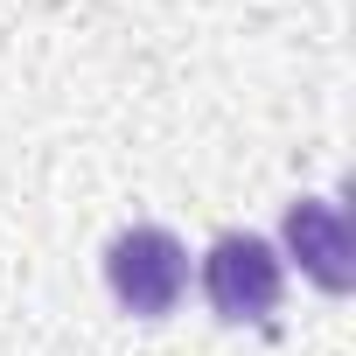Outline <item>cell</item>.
<instances>
[{"mask_svg":"<svg viewBox=\"0 0 356 356\" xmlns=\"http://www.w3.org/2000/svg\"><path fill=\"white\" fill-rule=\"evenodd\" d=\"M105 286H112V300H119L126 314H140V321L175 314V300H182V286H189V252H182V238L161 231V224L119 231V238L105 245Z\"/></svg>","mask_w":356,"mask_h":356,"instance_id":"6da1fadb","label":"cell"},{"mask_svg":"<svg viewBox=\"0 0 356 356\" xmlns=\"http://www.w3.org/2000/svg\"><path fill=\"white\" fill-rule=\"evenodd\" d=\"M280 286H286V266L266 238L252 231H224L210 252H203V293L224 321H273L280 307Z\"/></svg>","mask_w":356,"mask_h":356,"instance_id":"7a4b0ae2","label":"cell"},{"mask_svg":"<svg viewBox=\"0 0 356 356\" xmlns=\"http://www.w3.org/2000/svg\"><path fill=\"white\" fill-rule=\"evenodd\" d=\"M286 259H300V273L321 293H349V280H356V231H349L342 203H321V196L286 203Z\"/></svg>","mask_w":356,"mask_h":356,"instance_id":"3957f363","label":"cell"}]
</instances>
